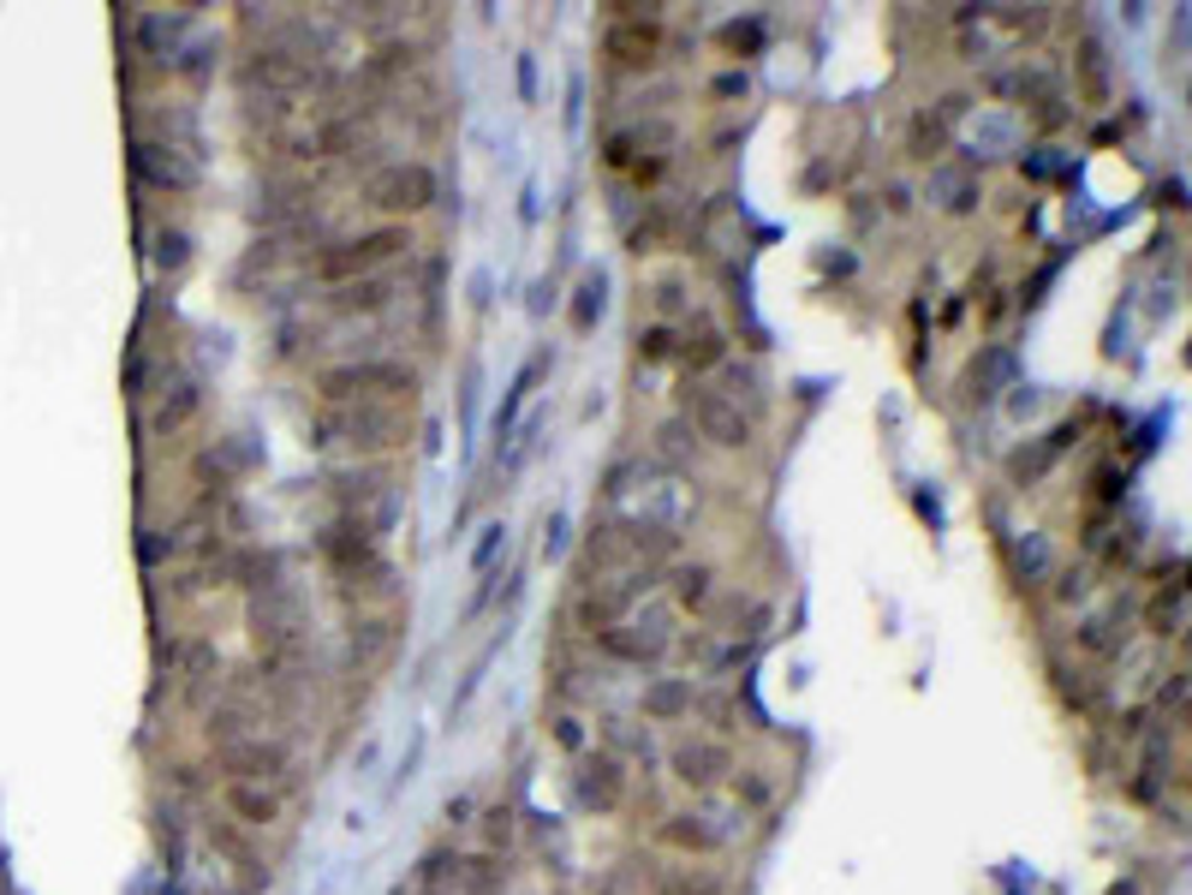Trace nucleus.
Listing matches in <instances>:
<instances>
[{"mask_svg":"<svg viewBox=\"0 0 1192 895\" xmlns=\"http://www.w3.org/2000/svg\"><path fill=\"white\" fill-rule=\"evenodd\" d=\"M411 436V418L400 406H382V401H358V406H322L311 418V443L329 448V443H346L352 454H382V448H400Z\"/></svg>","mask_w":1192,"mask_h":895,"instance_id":"f257e3e1","label":"nucleus"},{"mask_svg":"<svg viewBox=\"0 0 1192 895\" xmlns=\"http://www.w3.org/2000/svg\"><path fill=\"white\" fill-rule=\"evenodd\" d=\"M316 394L329 406H358V401H376V394H394V401H411L418 394V371L411 364H382V359H364V364H334V371L316 376Z\"/></svg>","mask_w":1192,"mask_h":895,"instance_id":"f03ea898","label":"nucleus"},{"mask_svg":"<svg viewBox=\"0 0 1192 895\" xmlns=\"http://www.w3.org/2000/svg\"><path fill=\"white\" fill-rule=\"evenodd\" d=\"M411 245V233L406 227H376V233H358V239H341V245H329L311 269L322 275V281H334V287H346V281H364V275L376 269V263H388V257H400Z\"/></svg>","mask_w":1192,"mask_h":895,"instance_id":"7ed1b4c3","label":"nucleus"},{"mask_svg":"<svg viewBox=\"0 0 1192 895\" xmlns=\"http://www.w3.org/2000/svg\"><path fill=\"white\" fill-rule=\"evenodd\" d=\"M364 203L382 215H418L436 203V173L423 161H388L364 180Z\"/></svg>","mask_w":1192,"mask_h":895,"instance_id":"20e7f679","label":"nucleus"},{"mask_svg":"<svg viewBox=\"0 0 1192 895\" xmlns=\"http://www.w3.org/2000/svg\"><path fill=\"white\" fill-rule=\"evenodd\" d=\"M686 406H691V424H698V436H710L716 448H745V443H752V418L740 413V401H733V394L686 383Z\"/></svg>","mask_w":1192,"mask_h":895,"instance_id":"39448f33","label":"nucleus"},{"mask_svg":"<svg viewBox=\"0 0 1192 895\" xmlns=\"http://www.w3.org/2000/svg\"><path fill=\"white\" fill-rule=\"evenodd\" d=\"M131 168H138V180H150L155 192H191V185L203 180L197 150H180V143H155V138H138V143H131Z\"/></svg>","mask_w":1192,"mask_h":895,"instance_id":"423d86ee","label":"nucleus"},{"mask_svg":"<svg viewBox=\"0 0 1192 895\" xmlns=\"http://www.w3.org/2000/svg\"><path fill=\"white\" fill-rule=\"evenodd\" d=\"M602 49L614 54L621 66H651L656 61V49H662V24H656V12H644V7H614V24H609V36H602Z\"/></svg>","mask_w":1192,"mask_h":895,"instance_id":"0eeeda50","label":"nucleus"},{"mask_svg":"<svg viewBox=\"0 0 1192 895\" xmlns=\"http://www.w3.org/2000/svg\"><path fill=\"white\" fill-rule=\"evenodd\" d=\"M245 84H262L275 96H292V90H311L322 84V72L311 66V54H292V49H257L245 61Z\"/></svg>","mask_w":1192,"mask_h":895,"instance_id":"6e6552de","label":"nucleus"},{"mask_svg":"<svg viewBox=\"0 0 1192 895\" xmlns=\"http://www.w3.org/2000/svg\"><path fill=\"white\" fill-rule=\"evenodd\" d=\"M322 555H329V567H334L346 585L364 579V574H376V567H388V562L376 555V537L364 532V525H352V520H341V525H329V532H322Z\"/></svg>","mask_w":1192,"mask_h":895,"instance_id":"1a4fd4ad","label":"nucleus"},{"mask_svg":"<svg viewBox=\"0 0 1192 895\" xmlns=\"http://www.w3.org/2000/svg\"><path fill=\"white\" fill-rule=\"evenodd\" d=\"M221 770H227V782H269V776L287 770V753L269 740H245V746L221 753Z\"/></svg>","mask_w":1192,"mask_h":895,"instance_id":"9d476101","label":"nucleus"},{"mask_svg":"<svg viewBox=\"0 0 1192 895\" xmlns=\"http://www.w3.org/2000/svg\"><path fill=\"white\" fill-rule=\"evenodd\" d=\"M1127 639H1132V609H1127V604L1097 609L1092 621L1080 627V651H1092V657H1121Z\"/></svg>","mask_w":1192,"mask_h":895,"instance_id":"9b49d317","label":"nucleus"},{"mask_svg":"<svg viewBox=\"0 0 1192 895\" xmlns=\"http://www.w3.org/2000/svg\"><path fill=\"white\" fill-rule=\"evenodd\" d=\"M394 299H400V287H394V281L364 275V281H346V287L329 292V311L334 317H376V311H388Z\"/></svg>","mask_w":1192,"mask_h":895,"instance_id":"f8f14e48","label":"nucleus"},{"mask_svg":"<svg viewBox=\"0 0 1192 895\" xmlns=\"http://www.w3.org/2000/svg\"><path fill=\"white\" fill-rule=\"evenodd\" d=\"M651 585H656L651 567H644V574H626L621 585H602V592H591V604H584V621H591L597 633H602V627H614V615H626L644 592H651Z\"/></svg>","mask_w":1192,"mask_h":895,"instance_id":"ddd939ff","label":"nucleus"},{"mask_svg":"<svg viewBox=\"0 0 1192 895\" xmlns=\"http://www.w3.org/2000/svg\"><path fill=\"white\" fill-rule=\"evenodd\" d=\"M221 800H227V812L239 824H275L281 818V795L262 782H221Z\"/></svg>","mask_w":1192,"mask_h":895,"instance_id":"4468645a","label":"nucleus"},{"mask_svg":"<svg viewBox=\"0 0 1192 895\" xmlns=\"http://www.w3.org/2000/svg\"><path fill=\"white\" fill-rule=\"evenodd\" d=\"M722 770H728V753H722V746H710V740L680 746V753H674V776H680V782H691V788L722 782Z\"/></svg>","mask_w":1192,"mask_h":895,"instance_id":"2eb2a0df","label":"nucleus"},{"mask_svg":"<svg viewBox=\"0 0 1192 895\" xmlns=\"http://www.w3.org/2000/svg\"><path fill=\"white\" fill-rule=\"evenodd\" d=\"M197 406H203V388H197V383H173V394H161V406L150 413V436L185 430V424L197 418Z\"/></svg>","mask_w":1192,"mask_h":895,"instance_id":"dca6fc26","label":"nucleus"},{"mask_svg":"<svg viewBox=\"0 0 1192 895\" xmlns=\"http://www.w3.org/2000/svg\"><path fill=\"white\" fill-rule=\"evenodd\" d=\"M609 311V275L591 269L579 281V299H572V329H597V317Z\"/></svg>","mask_w":1192,"mask_h":895,"instance_id":"f3484780","label":"nucleus"},{"mask_svg":"<svg viewBox=\"0 0 1192 895\" xmlns=\"http://www.w3.org/2000/svg\"><path fill=\"white\" fill-rule=\"evenodd\" d=\"M662 842L691 848V854H716V848H722V835H716L710 824H698V818H668V824H662Z\"/></svg>","mask_w":1192,"mask_h":895,"instance_id":"a211bd4d","label":"nucleus"},{"mask_svg":"<svg viewBox=\"0 0 1192 895\" xmlns=\"http://www.w3.org/2000/svg\"><path fill=\"white\" fill-rule=\"evenodd\" d=\"M710 592H716V567L691 562V567H680V574H674V597H680L686 609H704V604H710Z\"/></svg>","mask_w":1192,"mask_h":895,"instance_id":"6ab92c4d","label":"nucleus"},{"mask_svg":"<svg viewBox=\"0 0 1192 895\" xmlns=\"http://www.w3.org/2000/svg\"><path fill=\"white\" fill-rule=\"evenodd\" d=\"M674 352H680V364H686V371H710V364L728 352V341H722L716 329H698L686 347H674Z\"/></svg>","mask_w":1192,"mask_h":895,"instance_id":"aec40b11","label":"nucleus"},{"mask_svg":"<svg viewBox=\"0 0 1192 895\" xmlns=\"http://www.w3.org/2000/svg\"><path fill=\"white\" fill-rule=\"evenodd\" d=\"M543 364H549V359H543V352H537V359H531V364H525V371H519V376H513V394H507V406H502V413H495V430H507V424H513V413H519V406H525V401H531V388H537V376H543Z\"/></svg>","mask_w":1192,"mask_h":895,"instance_id":"412c9836","label":"nucleus"},{"mask_svg":"<svg viewBox=\"0 0 1192 895\" xmlns=\"http://www.w3.org/2000/svg\"><path fill=\"white\" fill-rule=\"evenodd\" d=\"M394 644V621H364L358 633H352V657L358 663H371V657H382Z\"/></svg>","mask_w":1192,"mask_h":895,"instance_id":"4be33fe9","label":"nucleus"},{"mask_svg":"<svg viewBox=\"0 0 1192 895\" xmlns=\"http://www.w3.org/2000/svg\"><path fill=\"white\" fill-rule=\"evenodd\" d=\"M1181 597H1186V585L1174 579V592H1162L1151 604V633H1181Z\"/></svg>","mask_w":1192,"mask_h":895,"instance_id":"5701e85b","label":"nucleus"},{"mask_svg":"<svg viewBox=\"0 0 1192 895\" xmlns=\"http://www.w3.org/2000/svg\"><path fill=\"white\" fill-rule=\"evenodd\" d=\"M155 263H161L168 275H173V269H185V263H191V239H185L180 227H161V239H155Z\"/></svg>","mask_w":1192,"mask_h":895,"instance_id":"b1692460","label":"nucleus"},{"mask_svg":"<svg viewBox=\"0 0 1192 895\" xmlns=\"http://www.w3.org/2000/svg\"><path fill=\"white\" fill-rule=\"evenodd\" d=\"M597 776H584V800H597V806H614V795H621V776H614V765L602 758V765H591Z\"/></svg>","mask_w":1192,"mask_h":895,"instance_id":"393cba45","label":"nucleus"},{"mask_svg":"<svg viewBox=\"0 0 1192 895\" xmlns=\"http://www.w3.org/2000/svg\"><path fill=\"white\" fill-rule=\"evenodd\" d=\"M495 550H507V525H483V537H477V550H471V574H490V562H495Z\"/></svg>","mask_w":1192,"mask_h":895,"instance_id":"a878e982","label":"nucleus"},{"mask_svg":"<svg viewBox=\"0 0 1192 895\" xmlns=\"http://www.w3.org/2000/svg\"><path fill=\"white\" fill-rule=\"evenodd\" d=\"M638 359H644V364L674 359V329H662V322H656V329H644V334H638Z\"/></svg>","mask_w":1192,"mask_h":895,"instance_id":"bb28decb","label":"nucleus"},{"mask_svg":"<svg viewBox=\"0 0 1192 895\" xmlns=\"http://www.w3.org/2000/svg\"><path fill=\"white\" fill-rule=\"evenodd\" d=\"M758 42H763V24H752V19H745V24H722V49H733V54L745 49V54H752Z\"/></svg>","mask_w":1192,"mask_h":895,"instance_id":"cd10ccee","label":"nucleus"},{"mask_svg":"<svg viewBox=\"0 0 1192 895\" xmlns=\"http://www.w3.org/2000/svg\"><path fill=\"white\" fill-rule=\"evenodd\" d=\"M656 311L662 317H680L686 311V281H674V275H668V281H656Z\"/></svg>","mask_w":1192,"mask_h":895,"instance_id":"c85d7f7f","label":"nucleus"},{"mask_svg":"<svg viewBox=\"0 0 1192 895\" xmlns=\"http://www.w3.org/2000/svg\"><path fill=\"white\" fill-rule=\"evenodd\" d=\"M936 185H942V192H948L942 203H948L954 215H966V210H973V185H966V180H954V173H936Z\"/></svg>","mask_w":1192,"mask_h":895,"instance_id":"c756f323","label":"nucleus"},{"mask_svg":"<svg viewBox=\"0 0 1192 895\" xmlns=\"http://www.w3.org/2000/svg\"><path fill=\"white\" fill-rule=\"evenodd\" d=\"M936 143H942V120H919V126H912V156H936Z\"/></svg>","mask_w":1192,"mask_h":895,"instance_id":"7c9ffc66","label":"nucleus"},{"mask_svg":"<svg viewBox=\"0 0 1192 895\" xmlns=\"http://www.w3.org/2000/svg\"><path fill=\"white\" fill-rule=\"evenodd\" d=\"M680 704H691V693H686V686H656V693H651V711H662V716H668V711H680Z\"/></svg>","mask_w":1192,"mask_h":895,"instance_id":"2f4dec72","label":"nucleus"},{"mask_svg":"<svg viewBox=\"0 0 1192 895\" xmlns=\"http://www.w3.org/2000/svg\"><path fill=\"white\" fill-rule=\"evenodd\" d=\"M561 544H567V520L555 513V520H549V532H543V555H561Z\"/></svg>","mask_w":1192,"mask_h":895,"instance_id":"473e14b6","label":"nucleus"},{"mask_svg":"<svg viewBox=\"0 0 1192 895\" xmlns=\"http://www.w3.org/2000/svg\"><path fill=\"white\" fill-rule=\"evenodd\" d=\"M1055 597H1062V604H1073V597H1085V574H1080V567H1073V574H1062V585H1055Z\"/></svg>","mask_w":1192,"mask_h":895,"instance_id":"72a5a7b5","label":"nucleus"},{"mask_svg":"<svg viewBox=\"0 0 1192 895\" xmlns=\"http://www.w3.org/2000/svg\"><path fill=\"white\" fill-rule=\"evenodd\" d=\"M716 96H745V72H722V78H716Z\"/></svg>","mask_w":1192,"mask_h":895,"instance_id":"f704fd0d","label":"nucleus"}]
</instances>
